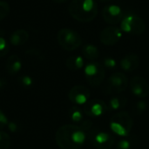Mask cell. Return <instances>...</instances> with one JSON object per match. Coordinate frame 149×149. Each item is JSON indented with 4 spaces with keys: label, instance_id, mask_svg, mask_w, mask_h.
Wrapping results in <instances>:
<instances>
[{
    "label": "cell",
    "instance_id": "1",
    "mask_svg": "<svg viewBox=\"0 0 149 149\" xmlns=\"http://www.w3.org/2000/svg\"><path fill=\"white\" fill-rule=\"evenodd\" d=\"M55 140L61 149H80L87 138L86 132L79 126L67 124L57 130Z\"/></svg>",
    "mask_w": 149,
    "mask_h": 149
},
{
    "label": "cell",
    "instance_id": "2",
    "mask_svg": "<svg viewBox=\"0 0 149 149\" xmlns=\"http://www.w3.org/2000/svg\"><path fill=\"white\" fill-rule=\"evenodd\" d=\"M68 12L75 20L87 23L97 17L99 6L95 0H72L68 6Z\"/></svg>",
    "mask_w": 149,
    "mask_h": 149
},
{
    "label": "cell",
    "instance_id": "3",
    "mask_svg": "<svg viewBox=\"0 0 149 149\" xmlns=\"http://www.w3.org/2000/svg\"><path fill=\"white\" fill-rule=\"evenodd\" d=\"M109 125L114 134L121 137H127L132 131L134 120L127 112L121 111L111 117Z\"/></svg>",
    "mask_w": 149,
    "mask_h": 149
},
{
    "label": "cell",
    "instance_id": "4",
    "mask_svg": "<svg viewBox=\"0 0 149 149\" xmlns=\"http://www.w3.org/2000/svg\"><path fill=\"white\" fill-rule=\"evenodd\" d=\"M57 40L59 45L67 52H72L82 45L81 36L70 28H62L57 34Z\"/></svg>",
    "mask_w": 149,
    "mask_h": 149
},
{
    "label": "cell",
    "instance_id": "5",
    "mask_svg": "<svg viewBox=\"0 0 149 149\" xmlns=\"http://www.w3.org/2000/svg\"><path fill=\"white\" fill-rule=\"evenodd\" d=\"M86 138L97 149H111L115 143V138L112 134L94 127L86 133Z\"/></svg>",
    "mask_w": 149,
    "mask_h": 149
},
{
    "label": "cell",
    "instance_id": "6",
    "mask_svg": "<svg viewBox=\"0 0 149 149\" xmlns=\"http://www.w3.org/2000/svg\"><path fill=\"white\" fill-rule=\"evenodd\" d=\"M128 83V79L126 74L123 72H115L107 80L103 88V93L106 95H118L126 91Z\"/></svg>",
    "mask_w": 149,
    "mask_h": 149
},
{
    "label": "cell",
    "instance_id": "7",
    "mask_svg": "<svg viewBox=\"0 0 149 149\" xmlns=\"http://www.w3.org/2000/svg\"><path fill=\"white\" fill-rule=\"evenodd\" d=\"M120 30L132 35H141L146 31L145 21L136 14L129 13L124 16L120 22Z\"/></svg>",
    "mask_w": 149,
    "mask_h": 149
},
{
    "label": "cell",
    "instance_id": "8",
    "mask_svg": "<svg viewBox=\"0 0 149 149\" xmlns=\"http://www.w3.org/2000/svg\"><path fill=\"white\" fill-rule=\"evenodd\" d=\"M84 72L88 84L94 87L101 85L106 77V71L104 66L96 61H91L88 63L86 65Z\"/></svg>",
    "mask_w": 149,
    "mask_h": 149
},
{
    "label": "cell",
    "instance_id": "9",
    "mask_svg": "<svg viewBox=\"0 0 149 149\" xmlns=\"http://www.w3.org/2000/svg\"><path fill=\"white\" fill-rule=\"evenodd\" d=\"M108 111V106L101 100H88L83 107V112L86 116L96 118L103 116Z\"/></svg>",
    "mask_w": 149,
    "mask_h": 149
},
{
    "label": "cell",
    "instance_id": "10",
    "mask_svg": "<svg viewBox=\"0 0 149 149\" xmlns=\"http://www.w3.org/2000/svg\"><path fill=\"white\" fill-rule=\"evenodd\" d=\"M102 17L107 24L115 25L121 22L124 17V13L119 5L108 4L102 10Z\"/></svg>",
    "mask_w": 149,
    "mask_h": 149
},
{
    "label": "cell",
    "instance_id": "11",
    "mask_svg": "<svg viewBox=\"0 0 149 149\" xmlns=\"http://www.w3.org/2000/svg\"><path fill=\"white\" fill-rule=\"evenodd\" d=\"M122 37V31L120 28L116 26H108L106 27L100 35V42L108 46L116 45Z\"/></svg>",
    "mask_w": 149,
    "mask_h": 149
},
{
    "label": "cell",
    "instance_id": "12",
    "mask_svg": "<svg viewBox=\"0 0 149 149\" xmlns=\"http://www.w3.org/2000/svg\"><path fill=\"white\" fill-rule=\"evenodd\" d=\"M91 92L84 86H74L68 93V98L75 105H85L90 99Z\"/></svg>",
    "mask_w": 149,
    "mask_h": 149
},
{
    "label": "cell",
    "instance_id": "13",
    "mask_svg": "<svg viewBox=\"0 0 149 149\" xmlns=\"http://www.w3.org/2000/svg\"><path fill=\"white\" fill-rule=\"evenodd\" d=\"M129 86L132 93L141 99L149 95V84L141 76H134L129 81Z\"/></svg>",
    "mask_w": 149,
    "mask_h": 149
},
{
    "label": "cell",
    "instance_id": "14",
    "mask_svg": "<svg viewBox=\"0 0 149 149\" xmlns=\"http://www.w3.org/2000/svg\"><path fill=\"white\" fill-rule=\"evenodd\" d=\"M120 67L125 72H134L140 65V58L135 53H128L120 60Z\"/></svg>",
    "mask_w": 149,
    "mask_h": 149
},
{
    "label": "cell",
    "instance_id": "15",
    "mask_svg": "<svg viewBox=\"0 0 149 149\" xmlns=\"http://www.w3.org/2000/svg\"><path fill=\"white\" fill-rule=\"evenodd\" d=\"M5 68H6V72L10 75H15L17 72H19V71L22 68V62L20 58L17 54L10 55L7 58Z\"/></svg>",
    "mask_w": 149,
    "mask_h": 149
},
{
    "label": "cell",
    "instance_id": "16",
    "mask_svg": "<svg viewBox=\"0 0 149 149\" xmlns=\"http://www.w3.org/2000/svg\"><path fill=\"white\" fill-rule=\"evenodd\" d=\"M29 38V34L25 30L23 29H19L15 31L10 38V42L11 45H16V46H19V45H24L27 40Z\"/></svg>",
    "mask_w": 149,
    "mask_h": 149
},
{
    "label": "cell",
    "instance_id": "17",
    "mask_svg": "<svg viewBox=\"0 0 149 149\" xmlns=\"http://www.w3.org/2000/svg\"><path fill=\"white\" fill-rule=\"evenodd\" d=\"M127 104V99L123 95H116L113 97L108 102V109L118 111L126 107Z\"/></svg>",
    "mask_w": 149,
    "mask_h": 149
},
{
    "label": "cell",
    "instance_id": "18",
    "mask_svg": "<svg viewBox=\"0 0 149 149\" xmlns=\"http://www.w3.org/2000/svg\"><path fill=\"white\" fill-rule=\"evenodd\" d=\"M82 54L86 59L90 61H95L100 57V51L96 45L88 44L83 46Z\"/></svg>",
    "mask_w": 149,
    "mask_h": 149
},
{
    "label": "cell",
    "instance_id": "19",
    "mask_svg": "<svg viewBox=\"0 0 149 149\" xmlns=\"http://www.w3.org/2000/svg\"><path fill=\"white\" fill-rule=\"evenodd\" d=\"M85 65L84 58L81 56H71L65 61V65L72 71H78L83 68Z\"/></svg>",
    "mask_w": 149,
    "mask_h": 149
},
{
    "label": "cell",
    "instance_id": "20",
    "mask_svg": "<svg viewBox=\"0 0 149 149\" xmlns=\"http://www.w3.org/2000/svg\"><path fill=\"white\" fill-rule=\"evenodd\" d=\"M84 112L79 107L74 106L69 110V117L75 123H81L84 120Z\"/></svg>",
    "mask_w": 149,
    "mask_h": 149
},
{
    "label": "cell",
    "instance_id": "21",
    "mask_svg": "<svg viewBox=\"0 0 149 149\" xmlns=\"http://www.w3.org/2000/svg\"><path fill=\"white\" fill-rule=\"evenodd\" d=\"M10 146V135L3 131H0V149H9Z\"/></svg>",
    "mask_w": 149,
    "mask_h": 149
},
{
    "label": "cell",
    "instance_id": "22",
    "mask_svg": "<svg viewBox=\"0 0 149 149\" xmlns=\"http://www.w3.org/2000/svg\"><path fill=\"white\" fill-rule=\"evenodd\" d=\"M10 5L4 1H0V21L5 18L10 13Z\"/></svg>",
    "mask_w": 149,
    "mask_h": 149
},
{
    "label": "cell",
    "instance_id": "23",
    "mask_svg": "<svg viewBox=\"0 0 149 149\" xmlns=\"http://www.w3.org/2000/svg\"><path fill=\"white\" fill-rule=\"evenodd\" d=\"M18 81L20 83V85L23 87H25V88L31 87L33 85V83H34L33 79L31 77H30L29 75H23V76H21L18 79Z\"/></svg>",
    "mask_w": 149,
    "mask_h": 149
},
{
    "label": "cell",
    "instance_id": "24",
    "mask_svg": "<svg viewBox=\"0 0 149 149\" xmlns=\"http://www.w3.org/2000/svg\"><path fill=\"white\" fill-rule=\"evenodd\" d=\"M10 47L8 43L3 38L0 37V58L4 57L8 52H9Z\"/></svg>",
    "mask_w": 149,
    "mask_h": 149
},
{
    "label": "cell",
    "instance_id": "25",
    "mask_svg": "<svg viewBox=\"0 0 149 149\" xmlns=\"http://www.w3.org/2000/svg\"><path fill=\"white\" fill-rule=\"evenodd\" d=\"M114 149H132V142L127 139H123L115 145Z\"/></svg>",
    "mask_w": 149,
    "mask_h": 149
},
{
    "label": "cell",
    "instance_id": "26",
    "mask_svg": "<svg viewBox=\"0 0 149 149\" xmlns=\"http://www.w3.org/2000/svg\"><path fill=\"white\" fill-rule=\"evenodd\" d=\"M146 108H147L146 102L143 101V100H141V101L137 102L136 107H135V112H136V113L138 115H140V114H141V113H144V111L146 110Z\"/></svg>",
    "mask_w": 149,
    "mask_h": 149
},
{
    "label": "cell",
    "instance_id": "27",
    "mask_svg": "<svg viewBox=\"0 0 149 149\" xmlns=\"http://www.w3.org/2000/svg\"><path fill=\"white\" fill-rule=\"evenodd\" d=\"M104 65L108 69H113L116 67V60L113 58H106L104 59Z\"/></svg>",
    "mask_w": 149,
    "mask_h": 149
},
{
    "label": "cell",
    "instance_id": "28",
    "mask_svg": "<svg viewBox=\"0 0 149 149\" xmlns=\"http://www.w3.org/2000/svg\"><path fill=\"white\" fill-rule=\"evenodd\" d=\"M8 123H9V120H8L7 116L4 114V113L2 110H0V130L7 127Z\"/></svg>",
    "mask_w": 149,
    "mask_h": 149
},
{
    "label": "cell",
    "instance_id": "29",
    "mask_svg": "<svg viewBox=\"0 0 149 149\" xmlns=\"http://www.w3.org/2000/svg\"><path fill=\"white\" fill-rule=\"evenodd\" d=\"M7 127L8 129L11 132V133H16L17 131L20 130V127H19V124L15 122V121H11V122H9L8 125H7Z\"/></svg>",
    "mask_w": 149,
    "mask_h": 149
},
{
    "label": "cell",
    "instance_id": "30",
    "mask_svg": "<svg viewBox=\"0 0 149 149\" xmlns=\"http://www.w3.org/2000/svg\"><path fill=\"white\" fill-rule=\"evenodd\" d=\"M25 53L26 54H29V55H31V56H35V57H37V56H38L39 54H40V52L38 51V50H36V49H30V50H28V51H26L25 52Z\"/></svg>",
    "mask_w": 149,
    "mask_h": 149
},
{
    "label": "cell",
    "instance_id": "31",
    "mask_svg": "<svg viewBox=\"0 0 149 149\" xmlns=\"http://www.w3.org/2000/svg\"><path fill=\"white\" fill-rule=\"evenodd\" d=\"M6 86V81L3 79H2V78H0V89H2V88H3L4 86Z\"/></svg>",
    "mask_w": 149,
    "mask_h": 149
},
{
    "label": "cell",
    "instance_id": "32",
    "mask_svg": "<svg viewBox=\"0 0 149 149\" xmlns=\"http://www.w3.org/2000/svg\"><path fill=\"white\" fill-rule=\"evenodd\" d=\"M54 3H63L65 2H66L67 0H52Z\"/></svg>",
    "mask_w": 149,
    "mask_h": 149
},
{
    "label": "cell",
    "instance_id": "33",
    "mask_svg": "<svg viewBox=\"0 0 149 149\" xmlns=\"http://www.w3.org/2000/svg\"><path fill=\"white\" fill-rule=\"evenodd\" d=\"M101 2H110V1H113V0H100Z\"/></svg>",
    "mask_w": 149,
    "mask_h": 149
}]
</instances>
